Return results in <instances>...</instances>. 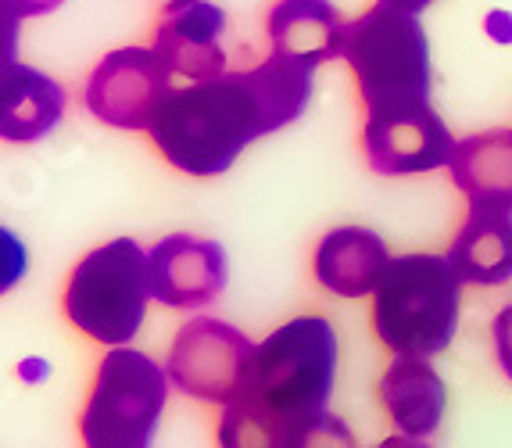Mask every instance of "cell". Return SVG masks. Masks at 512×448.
<instances>
[{
	"label": "cell",
	"mask_w": 512,
	"mask_h": 448,
	"mask_svg": "<svg viewBox=\"0 0 512 448\" xmlns=\"http://www.w3.org/2000/svg\"><path fill=\"white\" fill-rule=\"evenodd\" d=\"M316 69L269 54L255 69L219 72L172 90L151 122V144L187 176H222L248 144L291 126L312 101Z\"/></svg>",
	"instance_id": "1"
},
{
	"label": "cell",
	"mask_w": 512,
	"mask_h": 448,
	"mask_svg": "<svg viewBox=\"0 0 512 448\" xmlns=\"http://www.w3.org/2000/svg\"><path fill=\"white\" fill-rule=\"evenodd\" d=\"M337 377V334L323 316H298L255 345L240 391L222 405L219 448H294L326 416Z\"/></svg>",
	"instance_id": "2"
},
{
	"label": "cell",
	"mask_w": 512,
	"mask_h": 448,
	"mask_svg": "<svg viewBox=\"0 0 512 448\" xmlns=\"http://www.w3.org/2000/svg\"><path fill=\"white\" fill-rule=\"evenodd\" d=\"M341 58L359 83L366 119L430 104V40L409 11L376 4L351 18L344 26Z\"/></svg>",
	"instance_id": "3"
},
{
	"label": "cell",
	"mask_w": 512,
	"mask_h": 448,
	"mask_svg": "<svg viewBox=\"0 0 512 448\" xmlns=\"http://www.w3.org/2000/svg\"><path fill=\"white\" fill-rule=\"evenodd\" d=\"M462 280L448 255H398L376 287L373 330L380 345L405 359H430L459 330Z\"/></svg>",
	"instance_id": "4"
},
{
	"label": "cell",
	"mask_w": 512,
	"mask_h": 448,
	"mask_svg": "<svg viewBox=\"0 0 512 448\" xmlns=\"http://www.w3.org/2000/svg\"><path fill=\"white\" fill-rule=\"evenodd\" d=\"M151 291V259L133 237L86 251L65 284V316L97 345L122 348L140 334Z\"/></svg>",
	"instance_id": "5"
},
{
	"label": "cell",
	"mask_w": 512,
	"mask_h": 448,
	"mask_svg": "<svg viewBox=\"0 0 512 448\" xmlns=\"http://www.w3.org/2000/svg\"><path fill=\"white\" fill-rule=\"evenodd\" d=\"M169 384V370L147 352L111 348L79 413L83 448H151L169 402Z\"/></svg>",
	"instance_id": "6"
},
{
	"label": "cell",
	"mask_w": 512,
	"mask_h": 448,
	"mask_svg": "<svg viewBox=\"0 0 512 448\" xmlns=\"http://www.w3.org/2000/svg\"><path fill=\"white\" fill-rule=\"evenodd\" d=\"M172 94V72L154 47H119L86 76L83 104L104 126L151 130L154 115Z\"/></svg>",
	"instance_id": "7"
},
{
	"label": "cell",
	"mask_w": 512,
	"mask_h": 448,
	"mask_svg": "<svg viewBox=\"0 0 512 448\" xmlns=\"http://www.w3.org/2000/svg\"><path fill=\"white\" fill-rule=\"evenodd\" d=\"M255 345L233 323L197 316L183 323L169 348V380L197 402L226 405L244 384Z\"/></svg>",
	"instance_id": "8"
},
{
	"label": "cell",
	"mask_w": 512,
	"mask_h": 448,
	"mask_svg": "<svg viewBox=\"0 0 512 448\" xmlns=\"http://www.w3.org/2000/svg\"><path fill=\"white\" fill-rule=\"evenodd\" d=\"M362 151L369 158V169L380 176H416L434 173L452 162L455 140L441 115L423 104L412 112L373 115L362 126Z\"/></svg>",
	"instance_id": "9"
},
{
	"label": "cell",
	"mask_w": 512,
	"mask_h": 448,
	"mask_svg": "<svg viewBox=\"0 0 512 448\" xmlns=\"http://www.w3.org/2000/svg\"><path fill=\"white\" fill-rule=\"evenodd\" d=\"M154 54L172 76L208 79L226 72V11L212 0H169L154 22Z\"/></svg>",
	"instance_id": "10"
},
{
	"label": "cell",
	"mask_w": 512,
	"mask_h": 448,
	"mask_svg": "<svg viewBox=\"0 0 512 448\" xmlns=\"http://www.w3.org/2000/svg\"><path fill=\"white\" fill-rule=\"evenodd\" d=\"M154 302L169 309H201L226 291V251L194 233H169L147 251Z\"/></svg>",
	"instance_id": "11"
},
{
	"label": "cell",
	"mask_w": 512,
	"mask_h": 448,
	"mask_svg": "<svg viewBox=\"0 0 512 448\" xmlns=\"http://www.w3.org/2000/svg\"><path fill=\"white\" fill-rule=\"evenodd\" d=\"M391 255L380 233L366 226H337L316 244L312 273L337 298H366L376 294L384 280Z\"/></svg>",
	"instance_id": "12"
},
{
	"label": "cell",
	"mask_w": 512,
	"mask_h": 448,
	"mask_svg": "<svg viewBox=\"0 0 512 448\" xmlns=\"http://www.w3.org/2000/svg\"><path fill=\"white\" fill-rule=\"evenodd\" d=\"M344 26L348 22L330 0H276L265 15V33H269L273 54L308 65V69L341 58Z\"/></svg>",
	"instance_id": "13"
},
{
	"label": "cell",
	"mask_w": 512,
	"mask_h": 448,
	"mask_svg": "<svg viewBox=\"0 0 512 448\" xmlns=\"http://www.w3.org/2000/svg\"><path fill=\"white\" fill-rule=\"evenodd\" d=\"M65 87L33 65H8L0 72V140L36 144L65 119Z\"/></svg>",
	"instance_id": "14"
},
{
	"label": "cell",
	"mask_w": 512,
	"mask_h": 448,
	"mask_svg": "<svg viewBox=\"0 0 512 448\" xmlns=\"http://www.w3.org/2000/svg\"><path fill=\"white\" fill-rule=\"evenodd\" d=\"M380 405L394 420V427L409 438H430L437 434L448 405V388L441 373L427 359H398L380 377Z\"/></svg>",
	"instance_id": "15"
},
{
	"label": "cell",
	"mask_w": 512,
	"mask_h": 448,
	"mask_svg": "<svg viewBox=\"0 0 512 448\" xmlns=\"http://www.w3.org/2000/svg\"><path fill=\"white\" fill-rule=\"evenodd\" d=\"M448 173L470 208L512 212V130H487L459 140Z\"/></svg>",
	"instance_id": "16"
},
{
	"label": "cell",
	"mask_w": 512,
	"mask_h": 448,
	"mask_svg": "<svg viewBox=\"0 0 512 448\" xmlns=\"http://www.w3.org/2000/svg\"><path fill=\"white\" fill-rule=\"evenodd\" d=\"M448 259L466 284L502 287L512 280V212L470 208L466 223L455 233Z\"/></svg>",
	"instance_id": "17"
},
{
	"label": "cell",
	"mask_w": 512,
	"mask_h": 448,
	"mask_svg": "<svg viewBox=\"0 0 512 448\" xmlns=\"http://www.w3.org/2000/svg\"><path fill=\"white\" fill-rule=\"evenodd\" d=\"M29 273V251L15 230L0 226V294L15 291Z\"/></svg>",
	"instance_id": "18"
},
{
	"label": "cell",
	"mask_w": 512,
	"mask_h": 448,
	"mask_svg": "<svg viewBox=\"0 0 512 448\" xmlns=\"http://www.w3.org/2000/svg\"><path fill=\"white\" fill-rule=\"evenodd\" d=\"M294 448H359V441H355V434H351V427L341 416L326 413L298 434Z\"/></svg>",
	"instance_id": "19"
},
{
	"label": "cell",
	"mask_w": 512,
	"mask_h": 448,
	"mask_svg": "<svg viewBox=\"0 0 512 448\" xmlns=\"http://www.w3.org/2000/svg\"><path fill=\"white\" fill-rule=\"evenodd\" d=\"M18 40H22V15L0 0V72L18 61Z\"/></svg>",
	"instance_id": "20"
},
{
	"label": "cell",
	"mask_w": 512,
	"mask_h": 448,
	"mask_svg": "<svg viewBox=\"0 0 512 448\" xmlns=\"http://www.w3.org/2000/svg\"><path fill=\"white\" fill-rule=\"evenodd\" d=\"M491 337H495V359L502 373L512 380V305H505L491 323Z\"/></svg>",
	"instance_id": "21"
},
{
	"label": "cell",
	"mask_w": 512,
	"mask_h": 448,
	"mask_svg": "<svg viewBox=\"0 0 512 448\" xmlns=\"http://www.w3.org/2000/svg\"><path fill=\"white\" fill-rule=\"evenodd\" d=\"M8 4L22 18H33V15H47V11H58L65 0H8Z\"/></svg>",
	"instance_id": "22"
},
{
	"label": "cell",
	"mask_w": 512,
	"mask_h": 448,
	"mask_svg": "<svg viewBox=\"0 0 512 448\" xmlns=\"http://www.w3.org/2000/svg\"><path fill=\"white\" fill-rule=\"evenodd\" d=\"M376 4H387V8H398V11H409V15H419V11H427L434 0H376Z\"/></svg>",
	"instance_id": "23"
},
{
	"label": "cell",
	"mask_w": 512,
	"mask_h": 448,
	"mask_svg": "<svg viewBox=\"0 0 512 448\" xmlns=\"http://www.w3.org/2000/svg\"><path fill=\"white\" fill-rule=\"evenodd\" d=\"M376 448H430L423 438H409V434H398V438H387V441H380Z\"/></svg>",
	"instance_id": "24"
}]
</instances>
